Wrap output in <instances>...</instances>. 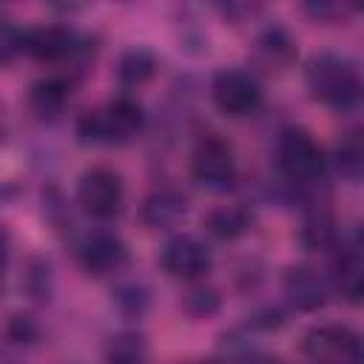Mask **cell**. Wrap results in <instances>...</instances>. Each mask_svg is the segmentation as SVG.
I'll use <instances>...</instances> for the list:
<instances>
[{
	"label": "cell",
	"mask_w": 364,
	"mask_h": 364,
	"mask_svg": "<svg viewBox=\"0 0 364 364\" xmlns=\"http://www.w3.org/2000/svg\"><path fill=\"white\" fill-rule=\"evenodd\" d=\"M304 80H307L310 97L327 108L347 111L361 100L358 65L344 54L321 51V54L310 57V63L304 68Z\"/></svg>",
	"instance_id": "6da1fadb"
},
{
	"label": "cell",
	"mask_w": 364,
	"mask_h": 364,
	"mask_svg": "<svg viewBox=\"0 0 364 364\" xmlns=\"http://www.w3.org/2000/svg\"><path fill=\"white\" fill-rule=\"evenodd\" d=\"M145 125V111L134 97H117L77 119V136L85 145H125Z\"/></svg>",
	"instance_id": "7a4b0ae2"
},
{
	"label": "cell",
	"mask_w": 364,
	"mask_h": 364,
	"mask_svg": "<svg viewBox=\"0 0 364 364\" xmlns=\"http://www.w3.org/2000/svg\"><path fill=\"white\" fill-rule=\"evenodd\" d=\"M276 162H279V171H282V176L287 182L313 185V182H318L324 176L327 156H324L321 145L304 128H287L279 136Z\"/></svg>",
	"instance_id": "3957f363"
},
{
	"label": "cell",
	"mask_w": 364,
	"mask_h": 364,
	"mask_svg": "<svg viewBox=\"0 0 364 364\" xmlns=\"http://www.w3.org/2000/svg\"><path fill=\"white\" fill-rule=\"evenodd\" d=\"M191 176L196 185L225 193L236 185V151L219 134H205L191 154Z\"/></svg>",
	"instance_id": "277c9868"
},
{
	"label": "cell",
	"mask_w": 364,
	"mask_h": 364,
	"mask_svg": "<svg viewBox=\"0 0 364 364\" xmlns=\"http://www.w3.org/2000/svg\"><path fill=\"white\" fill-rule=\"evenodd\" d=\"M307 364H361V336L347 324H318L301 338Z\"/></svg>",
	"instance_id": "5b68a950"
},
{
	"label": "cell",
	"mask_w": 364,
	"mask_h": 364,
	"mask_svg": "<svg viewBox=\"0 0 364 364\" xmlns=\"http://www.w3.org/2000/svg\"><path fill=\"white\" fill-rule=\"evenodd\" d=\"M77 202L94 219H114L125 202V182L114 168H88L77 182Z\"/></svg>",
	"instance_id": "8992f818"
},
{
	"label": "cell",
	"mask_w": 364,
	"mask_h": 364,
	"mask_svg": "<svg viewBox=\"0 0 364 364\" xmlns=\"http://www.w3.org/2000/svg\"><path fill=\"white\" fill-rule=\"evenodd\" d=\"M210 100L225 117L242 119V117H250L259 111L262 88L253 74H247L242 68H222L210 80Z\"/></svg>",
	"instance_id": "52a82bcc"
},
{
	"label": "cell",
	"mask_w": 364,
	"mask_h": 364,
	"mask_svg": "<svg viewBox=\"0 0 364 364\" xmlns=\"http://www.w3.org/2000/svg\"><path fill=\"white\" fill-rule=\"evenodd\" d=\"M159 264L171 279L196 282L210 270V250L196 236L176 233L165 242V247L159 253Z\"/></svg>",
	"instance_id": "ba28073f"
},
{
	"label": "cell",
	"mask_w": 364,
	"mask_h": 364,
	"mask_svg": "<svg viewBox=\"0 0 364 364\" xmlns=\"http://www.w3.org/2000/svg\"><path fill=\"white\" fill-rule=\"evenodd\" d=\"M77 262L85 273H94V276H108V273H117L128 264V247L125 242L111 233V230H91V233H82V239L77 242Z\"/></svg>",
	"instance_id": "9c48e42d"
},
{
	"label": "cell",
	"mask_w": 364,
	"mask_h": 364,
	"mask_svg": "<svg viewBox=\"0 0 364 364\" xmlns=\"http://www.w3.org/2000/svg\"><path fill=\"white\" fill-rule=\"evenodd\" d=\"M85 48L82 37L65 26H34L23 31V51L40 63H63Z\"/></svg>",
	"instance_id": "30bf717a"
},
{
	"label": "cell",
	"mask_w": 364,
	"mask_h": 364,
	"mask_svg": "<svg viewBox=\"0 0 364 364\" xmlns=\"http://www.w3.org/2000/svg\"><path fill=\"white\" fill-rule=\"evenodd\" d=\"M282 287H284L287 301L301 313H313L327 304V282L318 276V270H313L307 264L287 267Z\"/></svg>",
	"instance_id": "8fae6325"
},
{
	"label": "cell",
	"mask_w": 364,
	"mask_h": 364,
	"mask_svg": "<svg viewBox=\"0 0 364 364\" xmlns=\"http://www.w3.org/2000/svg\"><path fill=\"white\" fill-rule=\"evenodd\" d=\"M336 256H333V287L338 296H344L347 301H358L361 299V290H364V264H361V250L355 242H338L336 247Z\"/></svg>",
	"instance_id": "7c38bea8"
},
{
	"label": "cell",
	"mask_w": 364,
	"mask_h": 364,
	"mask_svg": "<svg viewBox=\"0 0 364 364\" xmlns=\"http://www.w3.org/2000/svg\"><path fill=\"white\" fill-rule=\"evenodd\" d=\"M185 213H188V199L173 188H159V191L148 193L139 205V219L151 230L173 228L185 219Z\"/></svg>",
	"instance_id": "4fadbf2b"
},
{
	"label": "cell",
	"mask_w": 364,
	"mask_h": 364,
	"mask_svg": "<svg viewBox=\"0 0 364 364\" xmlns=\"http://www.w3.org/2000/svg\"><path fill=\"white\" fill-rule=\"evenodd\" d=\"M253 60L267 71H282L296 60V43L282 26H273L256 37Z\"/></svg>",
	"instance_id": "5bb4252c"
},
{
	"label": "cell",
	"mask_w": 364,
	"mask_h": 364,
	"mask_svg": "<svg viewBox=\"0 0 364 364\" xmlns=\"http://www.w3.org/2000/svg\"><path fill=\"white\" fill-rule=\"evenodd\" d=\"M71 100V82L65 77H43L28 91V105L40 119H54Z\"/></svg>",
	"instance_id": "9a60e30c"
},
{
	"label": "cell",
	"mask_w": 364,
	"mask_h": 364,
	"mask_svg": "<svg viewBox=\"0 0 364 364\" xmlns=\"http://www.w3.org/2000/svg\"><path fill=\"white\" fill-rule=\"evenodd\" d=\"M205 228L210 236H216L222 242H233L250 230V213L239 205H222L205 216Z\"/></svg>",
	"instance_id": "2e32d148"
},
{
	"label": "cell",
	"mask_w": 364,
	"mask_h": 364,
	"mask_svg": "<svg viewBox=\"0 0 364 364\" xmlns=\"http://www.w3.org/2000/svg\"><path fill=\"white\" fill-rule=\"evenodd\" d=\"M148 361V344L142 333L136 330H122L111 336L105 347V364H145Z\"/></svg>",
	"instance_id": "e0dca14e"
},
{
	"label": "cell",
	"mask_w": 364,
	"mask_h": 364,
	"mask_svg": "<svg viewBox=\"0 0 364 364\" xmlns=\"http://www.w3.org/2000/svg\"><path fill=\"white\" fill-rule=\"evenodd\" d=\"M336 168L344 179L358 182L361 179V165H364V148H361V131H347L338 142H336Z\"/></svg>",
	"instance_id": "ac0fdd59"
},
{
	"label": "cell",
	"mask_w": 364,
	"mask_h": 364,
	"mask_svg": "<svg viewBox=\"0 0 364 364\" xmlns=\"http://www.w3.org/2000/svg\"><path fill=\"white\" fill-rule=\"evenodd\" d=\"M117 74L125 85L136 88L142 82H148L154 74H156V57L148 51V48H131L119 57V65H117Z\"/></svg>",
	"instance_id": "d6986e66"
},
{
	"label": "cell",
	"mask_w": 364,
	"mask_h": 364,
	"mask_svg": "<svg viewBox=\"0 0 364 364\" xmlns=\"http://www.w3.org/2000/svg\"><path fill=\"white\" fill-rule=\"evenodd\" d=\"M301 239L307 247L313 250H333L338 245V228H336V219L324 210L313 213L307 222H304V230H301Z\"/></svg>",
	"instance_id": "ffe728a7"
},
{
	"label": "cell",
	"mask_w": 364,
	"mask_h": 364,
	"mask_svg": "<svg viewBox=\"0 0 364 364\" xmlns=\"http://www.w3.org/2000/svg\"><path fill=\"white\" fill-rule=\"evenodd\" d=\"M182 307H185L193 318H208V316H213V313L219 310V296H216V290H210V287H196V290H191V293L182 299Z\"/></svg>",
	"instance_id": "44dd1931"
},
{
	"label": "cell",
	"mask_w": 364,
	"mask_h": 364,
	"mask_svg": "<svg viewBox=\"0 0 364 364\" xmlns=\"http://www.w3.org/2000/svg\"><path fill=\"white\" fill-rule=\"evenodd\" d=\"M20 51H23V31L14 23L0 20V65H9Z\"/></svg>",
	"instance_id": "7402d4cb"
},
{
	"label": "cell",
	"mask_w": 364,
	"mask_h": 364,
	"mask_svg": "<svg viewBox=\"0 0 364 364\" xmlns=\"http://www.w3.org/2000/svg\"><path fill=\"white\" fill-rule=\"evenodd\" d=\"M117 301H119L128 313H142L145 304H148V296H145V290H142L139 284H128V287H122V290L117 293Z\"/></svg>",
	"instance_id": "603a6c76"
},
{
	"label": "cell",
	"mask_w": 364,
	"mask_h": 364,
	"mask_svg": "<svg viewBox=\"0 0 364 364\" xmlns=\"http://www.w3.org/2000/svg\"><path fill=\"white\" fill-rule=\"evenodd\" d=\"M350 9L344 6H333V3H318V6H307V14L318 17V20H336V17H344Z\"/></svg>",
	"instance_id": "cb8c5ba5"
},
{
	"label": "cell",
	"mask_w": 364,
	"mask_h": 364,
	"mask_svg": "<svg viewBox=\"0 0 364 364\" xmlns=\"http://www.w3.org/2000/svg\"><path fill=\"white\" fill-rule=\"evenodd\" d=\"M9 250H11L9 233L0 228V279H3V270H6V264H9Z\"/></svg>",
	"instance_id": "d4e9b609"
},
{
	"label": "cell",
	"mask_w": 364,
	"mask_h": 364,
	"mask_svg": "<svg viewBox=\"0 0 364 364\" xmlns=\"http://www.w3.org/2000/svg\"><path fill=\"white\" fill-rule=\"evenodd\" d=\"M245 364H284V361L270 358V355H259V353H253L250 358H245Z\"/></svg>",
	"instance_id": "484cf974"
}]
</instances>
